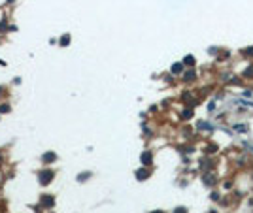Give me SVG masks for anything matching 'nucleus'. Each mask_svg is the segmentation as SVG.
<instances>
[{
    "label": "nucleus",
    "mask_w": 253,
    "mask_h": 213,
    "mask_svg": "<svg viewBox=\"0 0 253 213\" xmlns=\"http://www.w3.org/2000/svg\"><path fill=\"white\" fill-rule=\"evenodd\" d=\"M142 162L144 164H149L151 162V155H149V153H144V155H142Z\"/></svg>",
    "instance_id": "obj_7"
},
{
    "label": "nucleus",
    "mask_w": 253,
    "mask_h": 213,
    "mask_svg": "<svg viewBox=\"0 0 253 213\" xmlns=\"http://www.w3.org/2000/svg\"><path fill=\"white\" fill-rule=\"evenodd\" d=\"M183 64H187V66H193V64H195V57H193V55H187V57L183 59Z\"/></svg>",
    "instance_id": "obj_4"
},
{
    "label": "nucleus",
    "mask_w": 253,
    "mask_h": 213,
    "mask_svg": "<svg viewBox=\"0 0 253 213\" xmlns=\"http://www.w3.org/2000/svg\"><path fill=\"white\" fill-rule=\"evenodd\" d=\"M153 213H163V211H153Z\"/></svg>",
    "instance_id": "obj_13"
},
{
    "label": "nucleus",
    "mask_w": 253,
    "mask_h": 213,
    "mask_svg": "<svg viewBox=\"0 0 253 213\" xmlns=\"http://www.w3.org/2000/svg\"><path fill=\"white\" fill-rule=\"evenodd\" d=\"M236 130H238V132H244V130H246V126H244V124H236Z\"/></svg>",
    "instance_id": "obj_11"
},
{
    "label": "nucleus",
    "mask_w": 253,
    "mask_h": 213,
    "mask_svg": "<svg viewBox=\"0 0 253 213\" xmlns=\"http://www.w3.org/2000/svg\"><path fill=\"white\" fill-rule=\"evenodd\" d=\"M240 53H242L244 57H253V47H247V49H242Z\"/></svg>",
    "instance_id": "obj_5"
},
{
    "label": "nucleus",
    "mask_w": 253,
    "mask_h": 213,
    "mask_svg": "<svg viewBox=\"0 0 253 213\" xmlns=\"http://www.w3.org/2000/svg\"><path fill=\"white\" fill-rule=\"evenodd\" d=\"M215 151H217V145H215V143H210V145L204 149V153H208V155H214Z\"/></svg>",
    "instance_id": "obj_3"
},
{
    "label": "nucleus",
    "mask_w": 253,
    "mask_h": 213,
    "mask_svg": "<svg viewBox=\"0 0 253 213\" xmlns=\"http://www.w3.org/2000/svg\"><path fill=\"white\" fill-rule=\"evenodd\" d=\"M204 185H208V187H212V185H215V175L214 174H204Z\"/></svg>",
    "instance_id": "obj_1"
},
{
    "label": "nucleus",
    "mask_w": 253,
    "mask_h": 213,
    "mask_svg": "<svg viewBox=\"0 0 253 213\" xmlns=\"http://www.w3.org/2000/svg\"><path fill=\"white\" fill-rule=\"evenodd\" d=\"M183 79H185V81H193V79H195V72H187V74L185 75H183Z\"/></svg>",
    "instance_id": "obj_6"
},
{
    "label": "nucleus",
    "mask_w": 253,
    "mask_h": 213,
    "mask_svg": "<svg viewBox=\"0 0 253 213\" xmlns=\"http://www.w3.org/2000/svg\"><path fill=\"white\" fill-rule=\"evenodd\" d=\"M172 72H174V74H179V72H182V64H174V66H172Z\"/></svg>",
    "instance_id": "obj_9"
},
{
    "label": "nucleus",
    "mask_w": 253,
    "mask_h": 213,
    "mask_svg": "<svg viewBox=\"0 0 253 213\" xmlns=\"http://www.w3.org/2000/svg\"><path fill=\"white\" fill-rule=\"evenodd\" d=\"M174 213H187V210H185V207H178Z\"/></svg>",
    "instance_id": "obj_12"
},
{
    "label": "nucleus",
    "mask_w": 253,
    "mask_h": 213,
    "mask_svg": "<svg viewBox=\"0 0 253 213\" xmlns=\"http://www.w3.org/2000/svg\"><path fill=\"white\" fill-rule=\"evenodd\" d=\"M183 117H185V119L193 117V110H185V111H183Z\"/></svg>",
    "instance_id": "obj_10"
},
{
    "label": "nucleus",
    "mask_w": 253,
    "mask_h": 213,
    "mask_svg": "<svg viewBox=\"0 0 253 213\" xmlns=\"http://www.w3.org/2000/svg\"><path fill=\"white\" fill-rule=\"evenodd\" d=\"M244 78H246V79H253V64H251V66H247L246 68V70H244Z\"/></svg>",
    "instance_id": "obj_2"
},
{
    "label": "nucleus",
    "mask_w": 253,
    "mask_h": 213,
    "mask_svg": "<svg viewBox=\"0 0 253 213\" xmlns=\"http://www.w3.org/2000/svg\"><path fill=\"white\" fill-rule=\"evenodd\" d=\"M136 175H138V179H146L147 175H149V172H147V170H140Z\"/></svg>",
    "instance_id": "obj_8"
}]
</instances>
